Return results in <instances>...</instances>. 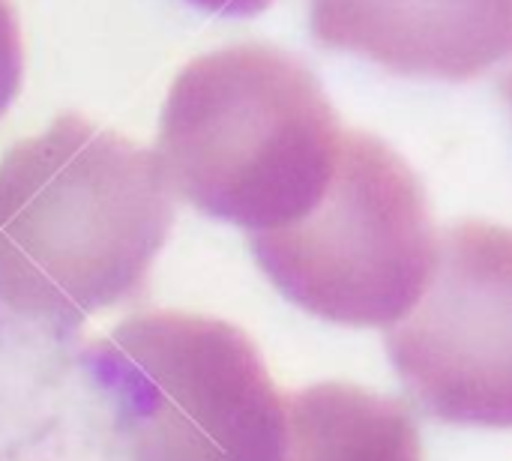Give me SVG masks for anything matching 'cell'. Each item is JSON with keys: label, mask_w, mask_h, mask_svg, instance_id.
<instances>
[{"label": "cell", "mask_w": 512, "mask_h": 461, "mask_svg": "<svg viewBox=\"0 0 512 461\" xmlns=\"http://www.w3.org/2000/svg\"><path fill=\"white\" fill-rule=\"evenodd\" d=\"M123 461H282L288 399L255 342L192 312H141L84 351Z\"/></svg>", "instance_id": "obj_3"}, {"label": "cell", "mask_w": 512, "mask_h": 461, "mask_svg": "<svg viewBox=\"0 0 512 461\" xmlns=\"http://www.w3.org/2000/svg\"><path fill=\"white\" fill-rule=\"evenodd\" d=\"M282 461H423V441L402 402L333 381L288 399Z\"/></svg>", "instance_id": "obj_7"}, {"label": "cell", "mask_w": 512, "mask_h": 461, "mask_svg": "<svg viewBox=\"0 0 512 461\" xmlns=\"http://www.w3.org/2000/svg\"><path fill=\"white\" fill-rule=\"evenodd\" d=\"M21 69H24V57H21L18 18L12 12L9 0H0V117L18 96Z\"/></svg>", "instance_id": "obj_8"}, {"label": "cell", "mask_w": 512, "mask_h": 461, "mask_svg": "<svg viewBox=\"0 0 512 461\" xmlns=\"http://www.w3.org/2000/svg\"><path fill=\"white\" fill-rule=\"evenodd\" d=\"M387 351L429 417L512 429V228L450 225L420 303L387 330Z\"/></svg>", "instance_id": "obj_5"}, {"label": "cell", "mask_w": 512, "mask_h": 461, "mask_svg": "<svg viewBox=\"0 0 512 461\" xmlns=\"http://www.w3.org/2000/svg\"><path fill=\"white\" fill-rule=\"evenodd\" d=\"M171 225L156 156L60 114L0 159V309L72 330L144 288Z\"/></svg>", "instance_id": "obj_1"}, {"label": "cell", "mask_w": 512, "mask_h": 461, "mask_svg": "<svg viewBox=\"0 0 512 461\" xmlns=\"http://www.w3.org/2000/svg\"><path fill=\"white\" fill-rule=\"evenodd\" d=\"M501 93H504V99L512 105V72L504 78V81H501Z\"/></svg>", "instance_id": "obj_10"}, {"label": "cell", "mask_w": 512, "mask_h": 461, "mask_svg": "<svg viewBox=\"0 0 512 461\" xmlns=\"http://www.w3.org/2000/svg\"><path fill=\"white\" fill-rule=\"evenodd\" d=\"M207 12H216V15H228V18H249V15H258L264 12L273 0H189Z\"/></svg>", "instance_id": "obj_9"}, {"label": "cell", "mask_w": 512, "mask_h": 461, "mask_svg": "<svg viewBox=\"0 0 512 461\" xmlns=\"http://www.w3.org/2000/svg\"><path fill=\"white\" fill-rule=\"evenodd\" d=\"M309 27L399 75L468 81L512 57V0H309Z\"/></svg>", "instance_id": "obj_6"}, {"label": "cell", "mask_w": 512, "mask_h": 461, "mask_svg": "<svg viewBox=\"0 0 512 461\" xmlns=\"http://www.w3.org/2000/svg\"><path fill=\"white\" fill-rule=\"evenodd\" d=\"M342 141L318 78L288 51L243 42L183 66L162 105L153 156L171 195L264 234L321 201Z\"/></svg>", "instance_id": "obj_2"}, {"label": "cell", "mask_w": 512, "mask_h": 461, "mask_svg": "<svg viewBox=\"0 0 512 461\" xmlns=\"http://www.w3.org/2000/svg\"><path fill=\"white\" fill-rule=\"evenodd\" d=\"M438 231L411 165L381 138L348 129L330 186L294 225L249 234L273 288L342 327H396L420 303Z\"/></svg>", "instance_id": "obj_4"}]
</instances>
